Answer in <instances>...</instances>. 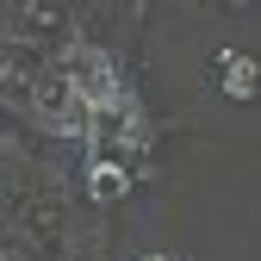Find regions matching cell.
Instances as JSON below:
<instances>
[{
	"label": "cell",
	"instance_id": "6da1fadb",
	"mask_svg": "<svg viewBox=\"0 0 261 261\" xmlns=\"http://www.w3.org/2000/svg\"><path fill=\"white\" fill-rule=\"evenodd\" d=\"M62 87L75 93V106H81V112H118V106H124L112 56L87 50V44H81V50H69V62H62Z\"/></svg>",
	"mask_w": 261,
	"mask_h": 261
},
{
	"label": "cell",
	"instance_id": "7a4b0ae2",
	"mask_svg": "<svg viewBox=\"0 0 261 261\" xmlns=\"http://www.w3.org/2000/svg\"><path fill=\"white\" fill-rule=\"evenodd\" d=\"M224 87H230L237 100H249L255 93V62L249 56H224Z\"/></svg>",
	"mask_w": 261,
	"mask_h": 261
},
{
	"label": "cell",
	"instance_id": "3957f363",
	"mask_svg": "<svg viewBox=\"0 0 261 261\" xmlns=\"http://www.w3.org/2000/svg\"><path fill=\"white\" fill-rule=\"evenodd\" d=\"M124 168H112V162H100V168H93V199H118V193H124Z\"/></svg>",
	"mask_w": 261,
	"mask_h": 261
},
{
	"label": "cell",
	"instance_id": "277c9868",
	"mask_svg": "<svg viewBox=\"0 0 261 261\" xmlns=\"http://www.w3.org/2000/svg\"><path fill=\"white\" fill-rule=\"evenodd\" d=\"M143 261H168V255H143Z\"/></svg>",
	"mask_w": 261,
	"mask_h": 261
}]
</instances>
